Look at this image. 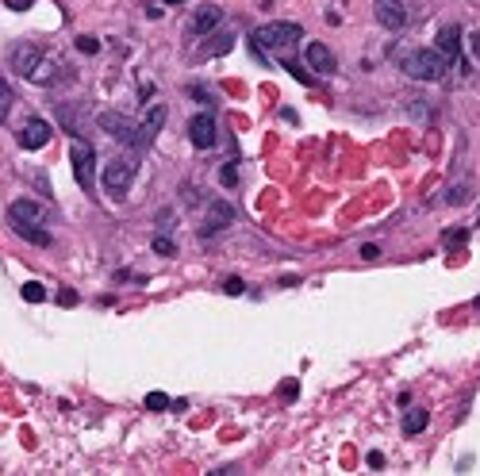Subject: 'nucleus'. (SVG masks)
<instances>
[{
	"mask_svg": "<svg viewBox=\"0 0 480 476\" xmlns=\"http://www.w3.org/2000/svg\"><path fill=\"white\" fill-rule=\"evenodd\" d=\"M12 108H15V93H12V85H8V81H0V123L12 116Z\"/></svg>",
	"mask_w": 480,
	"mask_h": 476,
	"instance_id": "obj_20",
	"label": "nucleus"
},
{
	"mask_svg": "<svg viewBox=\"0 0 480 476\" xmlns=\"http://www.w3.org/2000/svg\"><path fill=\"white\" fill-rule=\"evenodd\" d=\"M281 396H284V399H288V404H292V399H296V396H300V384H296V381H284V388H281Z\"/></svg>",
	"mask_w": 480,
	"mask_h": 476,
	"instance_id": "obj_30",
	"label": "nucleus"
},
{
	"mask_svg": "<svg viewBox=\"0 0 480 476\" xmlns=\"http://www.w3.org/2000/svg\"><path fill=\"white\" fill-rule=\"evenodd\" d=\"M20 296L27 300V303H43V300H46V289H43L39 281H27V284L20 289Z\"/></svg>",
	"mask_w": 480,
	"mask_h": 476,
	"instance_id": "obj_22",
	"label": "nucleus"
},
{
	"mask_svg": "<svg viewBox=\"0 0 480 476\" xmlns=\"http://www.w3.org/2000/svg\"><path fill=\"white\" fill-rule=\"evenodd\" d=\"M8 62H12V70L20 73V77L31 81V73H35L39 65L46 62V51H43L39 43H15L12 54H8Z\"/></svg>",
	"mask_w": 480,
	"mask_h": 476,
	"instance_id": "obj_9",
	"label": "nucleus"
},
{
	"mask_svg": "<svg viewBox=\"0 0 480 476\" xmlns=\"http://www.w3.org/2000/svg\"><path fill=\"white\" fill-rule=\"evenodd\" d=\"M96 127L108 131V135L116 138V143L135 146V150H138V123H135V119L119 116V112H100V116H96Z\"/></svg>",
	"mask_w": 480,
	"mask_h": 476,
	"instance_id": "obj_6",
	"label": "nucleus"
},
{
	"mask_svg": "<svg viewBox=\"0 0 480 476\" xmlns=\"http://www.w3.org/2000/svg\"><path fill=\"white\" fill-rule=\"evenodd\" d=\"M304 54H307L312 73H319V77H331V73L338 70V62H335V54H331L327 43H304Z\"/></svg>",
	"mask_w": 480,
	"mask_h": 476,
	"instance_id": "obj_13",
	"label": "nucleus"
},
{
	"mask_svg": "<svg viewBox=\"0 0 480 476\" xmlns=\"http://www.w3.org/2000/svg\"><path fill=\"white\" fill-rule=\"evenodd\" d=\"M77 51L81 54H100V39L96 35H77Z\"/></svg>",
	"mask_w": 480,
	"mask_h": 476,
	"instance_id": "obj_25",
	"label": "nucleus"
},
{
	"mask_svg": "<svg viewBox=\"0 0 480 476\" xmlns=\"http://www.w3.org/2000/svg\"><path fill=\"white\" fill-rule=\"evenodd\" d=\"M150 250L161 253V258H173V253H177V242H173L169 234H154V238H150Z\"/></svg>",
	"mask_w": 480,
	"mask_h": 476,
	"instance_id": "obj_21",
	"label": "nucleus"
},
{
	"mask_svg": "<svg viewBox=\"0 0 480 476\" xmlns=\"http://www.w3.org/2000/svg\"><path fill=\"white\" fill-rule=\"evenodd\" d=\"M473 308H476V311H480V296H476V300H473Z\"/></svg>",
	"mask_w": 480,
	"mask_h": 476,
	"instance_id": "obj_36",
	"label": "nucleus"
},
{
	"mask_svg": "<svg viewBox=\"0 0 480 476\" xmlns=\"http://www.w3.org/2000/svg\"><path fill=\"white\" fill-rule=\"evenodd\" d=\"M231 46H234L231 31H219V35H215V31H208V46L200 51V58H219V54H227Z\"/></svg>",
	"mask_w": 480,
	"mask_h": 476,
	"instance_id": "obj_16",
	"label": "nucleus"
},
{
	"mask_svg": "<svg viewBox=\"0 0 480 476\" xmlns=\"http://www.w3.org/2000/svg\"><path fill=\"white\" fill-rule=\"evenodd\" d=\"M189 143L196 146V150H211V146L219 143V119L211 116V112H200V116L189 119Z\"/></svg>",
	"mask_w": 480,
	"mask_h": 476,
	"instance_id": "obj_8",
	"label": "nucleus"
},
{
	"mask_svg": "<svg viewBox=\"0 0 480 476\" xmlns=\"http://www.w3.org/2000/svg\"><path fill=\"white\" fill-rule=\"evenodd\" d=\"M4 4L12 8V12H27V8L35 4V0H4Z\"/></svg>",
	"mask_w": 480,
	"mask_h": 476,
	"instance_id": "obj_31",
	"label": "nucleus"
},
{
	"mask_svg": "<svg viewBox=\"0 0 480 476\" xmlns=\"http://www.w3.org/2000/svg\"><path fill=\"white\" fill-rule=\"evenodd\" d=\"M461 43H465L461 27H458V23H446V27L438 31V39H434V51L446 54L450 62H458V58H461Z\"/></svg>",
	"mask_w": 480,
	"mask_h": 476,
	"instance_id": "obj_14",
	"label": "nucleus"
},
{
	"mask_svg": "<svg viewBox=\"0 0 480 476\" xmlns=\"http://www.w3.org/2000/svg\"><path fill=\"white\" fill-rule=\"evenodd\" d=\"M135 173H138V158L135 154H116V158L104 166V192L112 200H124L127 188L135 185Z\"/></svg>",
	"mask_w": 480,
	"mask_h": 476,
	"instance_id": "obj_3",
	"label": "nucleus"
},
{
	"mask_svg": "<svg viewBox=\"0 0 480 476\" xmlns=\"http://www.w3.org/2000/svg\"><path fill=\"white\" fill-rule=\"evenodd\" d=\"M69 166H73V177L85 192H93V166H96V150L85 143L81 135H73L69 143Z\"/></svg>",
	"mask_w": 480,
	"mask_h": 476,
	"instance_id": "obj_4",
	"label": "nucleus"
},
{
	"mask_svg": "<svg viewBox=\"0 0 480 476\" xmlns=\"http://www.w3.org/2000/svg\"><path fill=\"white\" fill-rule=\"evenodd\" d=\"M189 96H192V100H200V104H215V100H211V93H208L204 85H189Z\"/></svg>",
	"mask_w": 480,
	"mask_h": 476,
	"instance_id": "obj_28",
	"label": "nucleus"
},
{
	"mask_svg": "<svg viewBox=\"0 0 480 476\" xmlns=\"http://www.w3.org/2000/svg\"><path fill=\"white\" fill-rule=\"evenodd\" d=\"M223 15L227 12L219 4H211V0H208V4H200L196 12L189 15V35H208V31H215L219 23H223Z\"/></svg>",
	"mask_w": 480,
	"mask_h": 476,
	"instance_id": "obj_11",
	"label": "nucleus"
},
{
	"mask_svg": "<svg viewBox=\"0 0 480 476\" xmlns=\"http://www.w3.org/2000/svg\"><path fill=\"white\" fill-rule=\"evenodd\" d=\"M250 43L262 46L265 54H284L296 43H304V27L292 23V20H273V23H262V27L250 35Z\"/></svg>",
	"mask_w": 480,
	"mask_h": 476,
	"instance_id": "obj_2",
	"label": "nucleus"
},
{
	"mask_svg": "<svg viewBox=\"0 0 480 476\" xmlns=\"http://www.w3.org/2000/svg\"><path fill=\"white\" fill-rule=\"evenodd\" d=\"M223 292L227 296H242V292H246V284L239 281V277H227V284H223Z\"/></svg>",
	"mask_w": 480,
	"mask_h": 476,
	"instance_id": "obj_27",
	"label": "nucleus"
},
{
	"mask_svg": "<svg viewBox=\"0 0 480 476\" xmlns=\"http://www.w3.org/2000/svg\"><path fill=\"white\" fill-rule=\"evenodd\" d=\"M392 58L400 65V73H408L411 81H422V85H434L450 73V58L438 54L434 46L430 51H392Z\"/></svg>",
	"mask_w": 480,
	"mask_h": 476,
	"instance_id": "obj_1",
	"label": "nucleus"
},
{
	"mask_svg": "<svg viewBox=\"0 0 480 476\" xmlns=\"http://www.w3.org/2000/svg\"><path fill=\"white\" fill-rule=\"evenodd\" d=\"M166 116H169L166 104H154V108H146V119L138 123V154L150 150V143L161 135V127H166Z\"/></svg>",
	"mask_w": 480,
	"mask_h": 476,
	"instance_id": "obj_10",
	"label": "nucleus"
},
{
	"mask_svg": "<svg viewBox=\"0 0 480 476\" xmlns=\"http://www.w3.org/2000/svg\"><path fill=\"white\" fill-rule=\"evenodd\" d=\"M8 219H12V223H31V227H51L54 211L46 208V204H39L35 196H20V200H12V208H8Z\"/></svg>",
	"mask_w": 480,
	"mask_h": 476,
	"instance_id": "obj_5",
	"label": "nucleus"
},
{
	"mask_svg": "<svg viewBox=\"0 0 480 476\" xmlns=\"http://www.w3.org/2000/svg\"><path fill=\"white\" fill-rule=\"evenodd\" d=\"M473 200V185H469V180H461V185H453L450 192H446V204H450V208H461V204H469Z\"/></svg>",
	"mask_w": 480,
	"mask_h": 476,
	"instance_id": "obj_19",
	"label": "nucleus"
},
{
	"mask_svg": "<svg viewBox=\"0 0 480 476\" xmlns=\"http://www.w3.org/2000/svg\"><path fill=\"white\" fill-rule=\"evenodd\" d=\"M377 253H380V246H361V258H365V261H373Z\"/></svg>",
	"mask_w": 480,
	"mask_h": 476,
	"instance_id": "obj_32",
	"label": "nucleus"
},
{
	"mask_svg": "<svg viewBox=\"0 0 480 476\" xmlns=\"http://www.w3.org/2000/svg\"><path fill=\"white\" fill-rule=\"evenodd\" d=\"M369 465H373V469H380V465H385V454H377V449H373V454H369Z\"/></svg>",
	"mask_w": 480,
	"mask_h": 476,
	"instance_id": "obj_33",
	"label": "nucleus"
},
{
	"mask_svg": "<svg viewBox=\"0 0 480 476\" xmlns=\"http://www.w3.org/2000/svg\"><path fill=\"white\" fill-rule=\"evenodd\" d=\"M373 20L380 23L385 31H396L400 35L408 27V0H373Z\"/></svg>",
	"mask_w": 480,
	"mask_h": 476,
	"instance_id": "obj_7",
	"label": "nucleus"
},
{
	"mask_svg": "<svg viewBox=\"0 0 480 476\" xmlns=\"http://www.w3.org/2000/svg\"><path fill=\"white\" fill-rule=\"evenodd\" d=\"M469 46H473V54H476V58H480V31H476V35H473V43H469Z\"/></svg>",
	"mask_w": 480,
	"mask_h": 476,
	"instance_id": "obj_34",
	"label": "nucleus"
},
{
	"mask_svg": "<svg viewBox=\"0 0 480 476\" xmlns=\"http://www.w3.org/2000/svg\"><path fill=\"white\" fill-rule=\"evenodd\" d=\"M442 242L450 246V250H453V246H465V242H469V231H465V227H461V231H446Z\"/></svg>",
	"mask_w": 480,
	"mask_h": 476,
	"instance_id": "obj_26",
	"label": "nucleus"
},
{
	"mask_svg": "<svg viewBox=\"0 0 480 476\" xmlns=\"http://www.w3.org/2000/svg\"><path fill=\"white\" fill-rule=\"evenodd\" d=\"M234 223V208L227 200H211L208 204V227H204V234L211 231H223V227H231Z\"/></svg>",
	"mask_w": 480,
	"mask_h": 476,
	"instance_id": "obj_15",
	"label": "nucleus"
},
{
	"mask_svg": "<svg viewBox=\"0 0 480 476\" xmlns=\"http://www.w3.org/2000/svg\"><path fill=\"white\" fill-rule=\"evenodd\" d=\"M161 4H185V0H161Z\"/></svg>",
	"mask_w": 480,
	"mask_h": 476,
	"instance_id": "obj_35",
	"label": "nucleus"
},
{
	"mask_svg": "<svg viewBox=\"0 0 480 476\" xmlns=\"http://www.w3.org/2000/svg\"><path fill=\"white\" fill-rule=\"evenodd\" d=\"M12 231L23 238V242H31V246H54V234L51 231H43V227H31V223H12Z\"/></svg>",
	"mask_w": 480,
	"mask_h": 476,
	"instance_id": "obj_17",
	"label": "nucleus"
},
{
	"mask_svg": "<svg viewBox=\"0 0 480 476\" xmlns=\"http://www.w3.org/2000/svg\"><path fill=\"white\" fill-rule=\"evenodd\" d=\"M142 404H146V411H166V407H169V396H166V392H150Z\"/></svg>",
	"mask_w": 480,
	"mask_h": 476,
	"instance_id": "obj_23",
	"label": "nucleus"
},
{
	"mask_svg": "<svg viewBox=\"0 0 480 476\" xmlns=\"http://www.w3.org/2000/svg\"><path fill=\"white\" fill-rule=\"evenodd\" d=\"M219 180H223L227 188H234V185H239V161H227V166L219 169Z\"/></svg>",
	"mask_w": 480,
	"mask_h": 476,
	"instance_id": "obj_24",
	"label": "nucleus"
},
{
	"mask_svg": "<svg viewBox=\"0 0 480 476\" xmlns=\"http://www.w3.org/2000/svg\"><path fill=\"white\" fill-rule=\"evenodd\" d=\"M58 303H62V308H77V292H73V289H62V292H58Z\"/></svg>",
	"mask_w": 480,
	"mask_h": 476,
	"instance_id": "obj_29",
	"label": "nucleus"
},
{
	"mask_svg": "<svg viewBox=\"0 0 480 476\" xmlns=\"http://www.w3.org/2000/svg\"><path fill=\"white\" fill-rule=\"evenodd\" d=\"M430 426V411H422V407H411V411H404V434L415 438V434H422Z\"/></svg>",
	"mask_w": 480,
	"mask_h": 476,
	"instance_id": "obj_18",
	"label": "nucleus"
},
{
	"mask_svg": "<svg viewBox=\"0 0 480 476\" xmlns=\"http://www.w3.org/2000/svg\"><path fill=\"white\" fill-rule=\"evenodd\" d=\"M46 143H51V123L39 119V116H31L20 127V146H23V150H43Z\"/></svg>",
	"mask_w": 480,
	"mask_h": 476,
	"instance_id": "obj_12",
	"label": "nucleus"
}]
</instances>
